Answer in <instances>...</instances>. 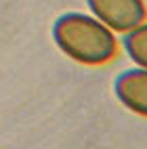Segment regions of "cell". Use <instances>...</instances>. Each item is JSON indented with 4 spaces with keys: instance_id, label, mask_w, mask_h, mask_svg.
Returning <instances> with one entry per match:
<instances>
[{
    "instance_id": "1",
    "label": "cell",
    "mask_w": 147,
    "mask_h": 149,
    "mask_svg": "<svg viewBox=\"0 0 147 149\" xmlns=\"http://www.w3.org/2000/svg\"><path fill=\"white\" fill-rule=\"evenodd\" d=\"M53 40L57 48L72 61L99 67L114 61L118 55V38L105 23L91 13L70 11L55 19L53 23Z\"/></svg>"
},
{
    "instance_id": "2",
    "label": "cell",
    "mask_w": 147,
    "mask_h": 149,
    "mask_svg": "<svg viewBox=\"0 0 147 149\" xmlns=\"http://www.w3.org/2000/svg\"><path fill=\"white\" fill-rule=\"evenodd\" d=\"M88 13L105 23L114 34H126L147 21L145 0H86Z\"/></svg>"
},
{
    "instance_id": "3",
    "label": "cell",
    "mask_w": 147,
    "mask_h": 149,
    "mask_svg": "<svg viewBox=\"0 0 147 149\" xmlns=\"http://www.w3.org/2000/svg\"><path fill=\"white\" fill-rule=\"evenodd\" d=\"M114 95L122 107L147 118V69L134 65L118 74L114 80Z\"/></svg>"
},
{
    "instance_id": "4",
    "label": "cell",
    "mask_w": 147,
    "mask_h": 149,
    "mask_svg": "<svg viewBox=\"0 0 147 149\" xmlns=\"http://www.w3.org/2000/svg\"><path fill=\"white\" fill-rule=\"evenodd\" d=\"M122 48L137 67L147 69V21L122 34Z\"/></svg>"
}]
</instances>
